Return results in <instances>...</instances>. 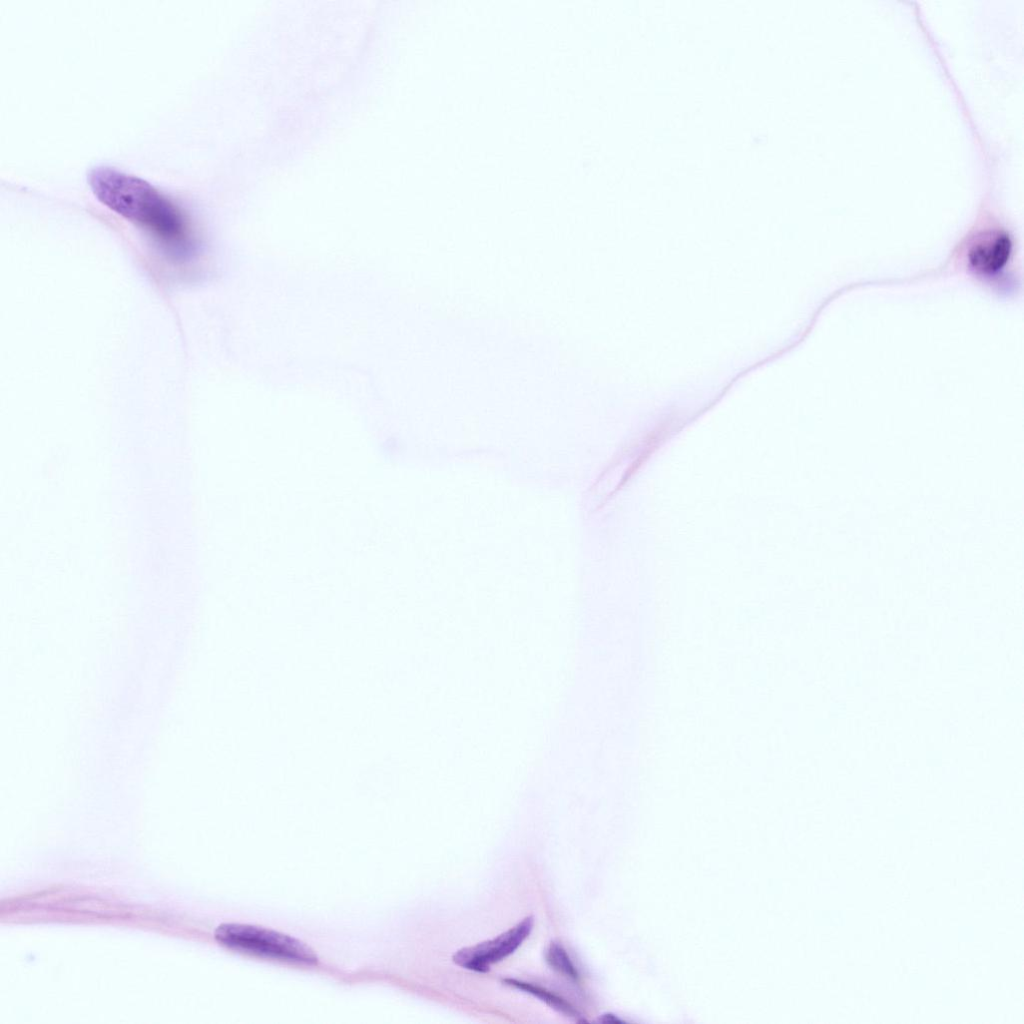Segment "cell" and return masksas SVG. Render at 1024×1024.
<instances>
[{
	"label": "cell",
	"instance_id": "1",
	"mask_svg": "<svg viewBox=\"0 0 1024 1024\" xmlns=\"http://www.w3.org/2000/svg\"><path fill=\"white\" fill-rule=\"evenodd\" d=\"M96 198L110 210L152 232L169 244L185 241L187 227L179 209L152 184L112 167L89 172Z\"/></svg>",
	"mask_w": 1024,
	"mask_h": 1024
},
{
	"label": "cell",
	"instance_id": "2",
	"mask_svg": "<svg viewBox=\"0 0 1024 1024\" xmlns=\"http://www.w3.org/2000/svg\"><path fill=\"white\" fill-rule=\"evenodd\" d=\"M222 945L246 954L298 964H315L314 951L300 940L248 924L225 923L215 931Z\"/></svg>",
	"mask_w": 1024,
	"mask_h": 1024
},
{
	"label": "cell",
	"instance_id": "3",
	"mask_svg": "<svg viewBox=\"0 0 1024 1024\" xmlns=\"http://www.w3.org/2000/svg\"><path fill=\"white\" fill-rule=\"evenodd\" d=\"M533 926V916H527L493 939L459 949L452 956V960L462 968L480 973L487 972L491 965L513 954L530 935Z\"/></svg>",
	"mask_w": 1024,
	"mask_h": 1024
},
{
	"label": "cell",
	"instance_id": "4",
	"mask_svg": "<svg viewBox=\"0 0 1024 1024\" xmlns=\"http://www.w3.org/2000/svg\"><path fill=\"white\" fill-rule=\"evenodd\" d=\"M1012 250L1009 236L998 230L976 236L968 252L969 264L975 271L990 275L999 272L1008 262Z\"/></svg>",
	"mask_w": 1024,
	"mask_h": 1024
},
{
	"label": "cell",
	"instance_id": "5",
	"mask_svg": "<svg viewBox=\"0 0 1024 1024\" xmlns=\"http://www.w3.org/2000/svg\"><path fill=\"white\" fill-rule=\"evenodd\" d=\"M502 983L540 999L566 1017L572 1018L577 1022L584 1021L581 1013L571 1003L544 987L514 978H505L502 980Z\"/></svg>",
	"mask_w": 1024,
	"mask_h": 1024
},
{
	"label": "cell",
	"instance_id": "6",
	"mask_svg": "<svg viewBox=\"0 0 1024 1024\" xmlns=\"http://www.w3.org/2000/svg\"><path fill=\"white\" fill-rule=\"evenodd\" d=\"M548 965L562 976L573 980H579V972L572 962L566 949L556 941H552L545 954Z\"/></svg>",
	"mask_w": 1024,
	"mask_h": 1024
}]
</instances>
